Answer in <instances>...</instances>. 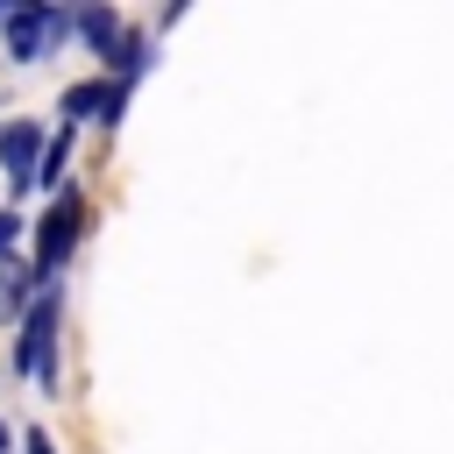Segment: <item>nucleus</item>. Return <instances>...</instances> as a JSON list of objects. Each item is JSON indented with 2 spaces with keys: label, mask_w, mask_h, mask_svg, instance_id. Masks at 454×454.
I'll list each match as a JSON object with an SVG mask.
<instances>
[{
  "label": "nucleus",
  "mask_w": 454,
  "mask_h": 454,
  "mask_svg": "<svg viewBox=\"0 0 454 454\" xmlns=\"http://www.w3.org/2000/svg\"><path fill=\"white\" fill-rule=\"evenodd\" d=\"M85 220H92V206H85V184L57 192V199L35 213V227H28V248H35V277L64 284V270H71V255H78V241H85Z\"/></svg>",
  "instance_id": "f257e3e1"
},
{
  "label": "nucleus",
  "mask_w": 454,
  "mask_h": 454,
  "mask_svg": "<svg viewBox=\"0 0 454 454\" xmlns=\"http://www.w3.org/2000/svg\"><path fill=\"white\" fill-rule=\"evenodd\" d=\"M57 340H64V284L43 291L14 326V376H28L35 390H57Z\"/></svg>",
  "instance_id": "f03ea898"
},
{
  "label": "nucleus",
  "mask_w": 454,
  "mask_h": 454,
  "mask_svg": "<svg viewBox=\"0 0 454 454\" xmlns=\"http://www.w3.org/2000/svg\"><path fill=\"white\" fill-rule=\"evenodd\" d=\"M71 7H50V0H21L14 21H7V64H43L50 50L71 43Z\"/></svg>",
  "instance_id": "7ed1b4c3"
},
{
  "label": "nucleus",
  "mask_w": 454,
  "mask_h": 454,
  "mask_svg": "<svg viewBox=\"0 0 454 454\" xmlns=\"http://www.w3.org/2000/svg\"><path fill=\"white\" fill-rule=\"evenodd\" d=\"M43 149H50V128L28 121V114H7L0 121V170H7V199H28V184L43 177Z\"/></svg>",
  "instance_id": "20e7f679"
},
{
  "label": "nucleus",
  "mask_w": 454,
  "mask_h": 454,
  "mask_svg": "<svg viewBox=\"0 0 454 454\" xmlns=\"http://www.w3.org/2000/svg\"><path fill=\"white\" fill-rule=\"evenodd\" d=\"M71 35L85 43V57H114V43L128 35V21H121V7H106V0H92V7H78V21H71Z\"/></svg>",
  "instance_id": "39448f33"
},
{
  "label": "nucleus",
  "mask_w": 454,
  "mask_h": 454,
  "mask_svg": "<svg viewBox=\"0 0 454 454\" xmlns=\"http://www.w3.org/2000/svg\"><path fill=\"white\" fill-rule=\"evenodd\" d=\"M149 64H156V35H142V28H128V35L114 43V57H106V78L135 92V78H149Z\"/></svg>",
  "instance_id": "423d86ee"
},
{
  "label": "nucleus",
  "mask_w": 454,
  "mask_h": 454,
  "mask_svg": "<svg viewBox=\"0 0 454 454\" xmlns=\"http://www.w3.org/2000/svg\"><path fill=\"white\" fill-rule=\"evenodd\" d=\"M71 135H78V128H57L50 149H43V177H35V184H50V199L71 192Z\"/></svg>",
  "instance_id": "0eeeda50"
},
{
  "label": "nucleus",
  "mask_w": 454,
  "mask_h": 454,
  "mask_svg": "<svg viewBox=\"0 0 454 454\" xmlns=\"http://www.w3.org/2000/svg\"><path fill=\"white\" fill-rule=\"evenodd\" d=\"M21 454H57V440H50L43 426H28V433H21Z\"/></svg>",
  "instance_id": "6e6552de"
},
{
  "label": "nucleus",
  "mask_w": 454,
  "mask_h": 454,
  "mask_svg": "<svg viewBox=\"0 0 454 454\" xmlns=\"http://www.w3.org/2000/svg\"><path fill=\"white\" fill-rule=\"evenodd\" d=\"M0 454H14V426L7 419H0Z\"/></svg>",
  "instance_id": "1a4fd4ad"
}]
</instances>
